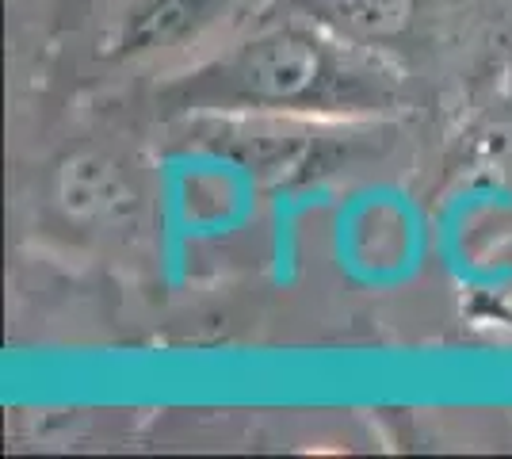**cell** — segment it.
<instances>
[{
	"label": "cell",
	"instance_id": "1",
	"mask_svg": "<svg viewBox=\"0 0 512 459\" xmlns=\"http://www.w3.org/2000/svg\"><path fill=\"white\" fill-rule=\"evenodd\" d=\"M157 134L127 96L16 100L8 180L16 238L104 276H153L169 249Z\"/></svg>",
	"mask_w": 512,
	"mask_h": 459
},
{
	"label": "cell",
	"instance_id": "2",
	"mask_svg": "<svg viewBox=\"0 0 512 459\" xmlns=\"http://www.w3.org/2000/svg\"><path fill=\"white\" fill-rule=\"evenodd\" d=\"M134 104L161 131L192 123L406 127L432 119L425 96L394 62L283 0Z\"/></svg>",
	"mask_w": 512,
	"mask_h": 459
},
{
	"label": "cell",
	"instance_id": "3",
	"mask_svg": "<svg viewBox=\"0 0 512 459\" xmlns=\"http://www.w3.org/2000/svg\"><path fill=\"white\" fill-rule=\"evenodd\" d=\"M276 0H12L16 100L142 96Z\"/></svg>",
	"mask_w": 512,
	"mask_h": 459
},
{
	"label": "cell",
	"instance_id": "4",
	"mask_svg": "<svg viewBox=\"0 0 512 459\" xmlns=\"http://www.w3.org/2000/svg\"><path fill=\"white\" fill-rule=\"evenodd\" d=\"M406 73L436 119L512 62V0H283Z\"/></svg>",
	"mask_w": 512,
	"mask_h": 459
}]
</instances>
